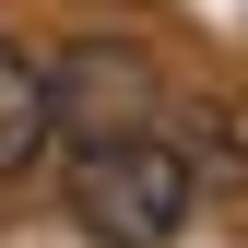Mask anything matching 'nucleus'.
Listing matches in <instances>:
<instances>
[{"label": "nucleus", "mask_w": 248, "mask_h": 248, "mask_svg": "<svg viewBox=\"0 0 248 248\" xmlns=\"http://www.w3.org/2000/svg\"><path fill=\"white\" fill-rule=\"evenodd\" d=\"M154 59L130 47V36H83V47H59V71H47V107L71 118L83 142H130L142 118H154Z\"/></svg>", "instance_id": "nucleus-2"}, {"label": "nucleus", "mask_w": 248, "mask_h": 248, "mask_svg": "<svg viewBox=\"0 0 248 248\" xmlns=\"http://www.w3.org/2000/svg\"><path fill=\"white\" fill-rule=\"evenodd\" d=\"M189 213H201L189 142L130 130V142H83V154H71V225L95 236V248H166Z\"/></svg>", "instance_id": "nucleus-1"}, {"label": "nucleus", "mask_w": 248, "mask_h": 248, "mask_svg": "<svg viewBox=\"0 0 248 248\" xmlns=\"http://www.w3.org/2000/svg\"><path fill=\"white\" fill-rule=\"evenodd\" d=\"M47 130H59V107H47V59H24L12 36H0V177L36 166Z\"/></svg>", "instance_id": "nucleus-3"}]
</instances>
